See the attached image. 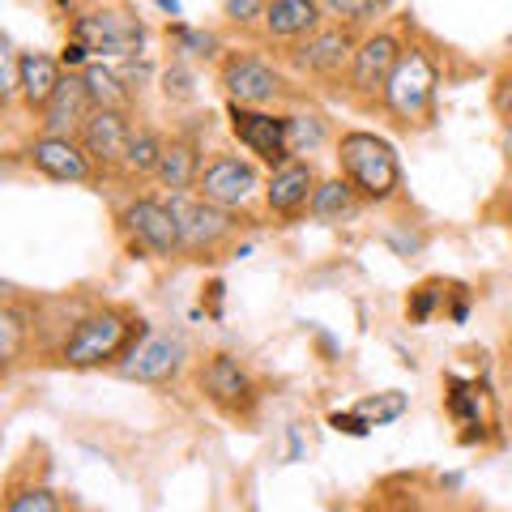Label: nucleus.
<instances>
[{
    "instance_id": "16",
    "label": "nucleus",
    "mask_w": 512,
    "mask_h": 512,
    "mask_svg": "<svg viewBox=\"0 0 512 512\" xmlns=\"http://www.w3.org/2000/svg\"><path fill=\"white\" fill-rule=\"evenodd\" d=\"M316 184H320V175L312 167V158H291V163L274 167V171H269V184H265L269 214H278V218L308 214V205L316 197Z\"/></svg>"
},
{
    "instance_id": "33",
    "label": "nucleus",
    "mask_w": 512,
    "mask_h": 512,
    "mask_svg": "<svg viewBox=\"0 0 512 512\" xmlns=\"http://www.w3.org/2000/svg\"><path fill=\"white\" fill-rule=\"evenodd\" d=\"M329 427L342 431V436H355V440H363L367 431H372V423H367L359 410H333V414H329Z\"/></svg>"
},
{
    "instance_id": "2",
    "label": "nucleus",
    "mask_w": 512,
    "mask_h": 512,
    "mask_svg": "<svg viewBox=\"0 0 512 512\" xmlns=\"http://www.w3.org/2000/svg\"><path fill=\"white\" fill-rule=\"evenodd\" d=\"M338 167L367 205H384L402 192V158L380 133L350 128L338 137Z\"/></svg>"
},
{
    "instance_id": "1",
    "label": "nucleus",
    "mask_w": 512,
    "mask_h": 512,
    "mask_svg": "<svg viewBox=\"0 0 512 512\" xmlns=\"http://www.w3.org/2000/svg\"><path fill=\"white\" fill-rule=\"evenodd\" d=\"M150 325L141 320L133 308H120V303H103V308H90L73 320V329L60 338L56 359L60 367H73V372H94V367H116L128 350L141 342V333Z\"/></svg>"
},
{
    "instance_id": "9",
    "label": "nucleus",
    "mask_w": 512,
    "mask_h": 512,
    "mask_svg": "<svg viewBox=\"0 0 512 512\" xmlns=\"http://www.w3.org/2000/svg\"><path fill=\"white\" fill-rule=\"evenodd\" d=\"M197 197L222 205V210H248L256 197H265V184L256 167L239 154H214L210 163L201 167V180H197Z\"/></svg>"
},
{
    "instance_id": "36",
    "label": "nucleus",
    "mask_w": 512,
    "mask_h": 512,
    "mask_svg": "<svg viewBox=\"0 0 512 512\" xmlns=\"http://www.w3.org/2000/svg\"><path fill=\"white\" fill-rule=\"evenodd\" d=\"M60 64H64V69H77V73H82L86 69V64H90V47L86 43H77V39H69V43H64V52H60Z\"/></svg>"
},
{
    "instance_id": "27",
    "label": "nucleus",
    "mask_w": 512,
    "mask_h": 512,
    "mask_svg": "<svg viewBox=\"0 0 512 512\" xmlns=\"http://www.w3.org/2000/svg\"><path fill=\"white\" fill-rule=\"evenodd\" d=\"M355 410H359L372 427H389V423H397V419H402V414L410 410V397H406L402 389H384V393L363 397V402H359Z\"/></svg>"
},
{
    "instance_id": "7",
    "label": "nucleus",
    "mask_w": 512,
    "mask_h": 512,
    "mask_svg": "<svg viewBox=\"0 0 512 512\" xmlns=\"http://www.w3.org/2000/svg\"><path fill=\"white\" fill-rule=\"evenodd\" d=\"M69 39L86 43L90 56H137L146 47V22L128 9H86L73 18Z\"/></svg>"
},
{
    "instance_id": "20",
    "label": "nucleus",
    "mask_w": 512,
    "mask_h": 512,
    "mask_svg": "<svg viewBox=\"0 0 512 512\" xmlns=\"http://www.w3.org/2000/svg\"><path fill=\"white\" fill-rule=\"evenodd\" d=\"M64 82V64L47 52H22L18 56V99L30 111H43L52 103V94Z\"/></svg>"
},
{
    "instance_id": "24",
    "label": "nucleus",
    "mask_w": 512,
    "mask_h": 512,
    "mask_svg": "<svg viewBox=\"0 0 512 512\" xmlns=\"http://www.w3.org/2000/svg\"><path fill=\"white\" fill-rule=\"evenodd\" d=\"M286 137H291V158H308L329 141V120L316 111H291L286 116Z\"/></svg>"
},
{
    "instance_id": "22",
    "label": "nucleus",
    "mask_w": 512,
    "mask_h": 512,
    "mask_svg": "<svg viewBox=\"0 0 512 512\" xmlns=\"http://www.w3.org/2000/svg\"><path fill=\"white\" fill-rule=\"evenodd\" d=\"M359 205H363V197L355 192V184L346 180V175H333V180H320L316 184V197H312V205H308V214L316 218V222H350L359 214Z\"/></svg>"
},
{
    "instance_id": "4",
    "label": "nucleus",
    "mask_w": 512,
    "mask_h": 512,
    "mask_svg": "<svg viewBox=\"0 0 512 512\" xmlns=\"http://www.w3.org/2000/svg\"><path fill=\"white\" fill-rule=\"evenodd\" d=\"M120 231L128 239L133 256H150V261H167V256H180L184 244H180V227H175V214L167 201L158 197H133L116 214Z\"/></svg>"
},
{
    "instance_id": "23",
    "label": "nucleus",
    "mask_w": 512,
    "mask_h": 512,
    "mask_svg": "<svg viewBox=\"0 0 512 512\" xmlns=\"http://www.w3.org/2000/svg\"><path fill=\"white\" fill-rule=\"evenodd\" d=\"M163 150H167V141L154 133V128H137L133 141H128V154H124V175L128 180H146V175L158 171V163H163Z\"/></svg>"
},
{
    "instance_id": "13",
    "label": "nucleus",
    "mask_w": 512,
    "mask_h": 512,
    "mask_svg": "<svg viewBox=\"0 0 512 512\" xmlns=\"http://www.w3.org/2000/svg\"><path fill=\"white\" fill-rule=\"evenodd\" d=\"M406 43L393 35V30H372V35L359 39V52H355V64H350V90L359 94V99H380L384 86H389V77L397 69V60H402Z\"/></svg>"
},
{
    "instance_id": "21",
    "label": "nucleus",
    "mask_w": 512,
    "mask_h": 512,
    "mask_svg": "<svg viewBox=\"0 0 512 512\" xmlns=\"http://www.w3.org/2000/svg\"><path fill=\"white\" fill-rule=\"evenodd\" d=\"M201 167H205L201 141L197 137H171L167 150H163V163H158V171H154V180L167 192H188V188H197Z\"/></svg>"
},
{
    "instance_id": "29",
    "label": "nucleus",
    "mask_w": 512,
    "mask_h": 512,
    "mask_svg": "<svg viewBox=\"0 0 512 512\" xmlns=\"http://www.w3.org/2000/svg\"><path fill=\"white\" fill-rule=\"evenodd\" d=\"M5 512H64V504L47 483H26L5 495Z\"/></svg>"
},
{
    "instance_id": "28",
    "label": "nucleus",
    "mask_w": 512,
    "mask_h": 512,
    "mask_svg": "<svg viewBox=\"0 0 512 512\" xmlns=\"http://www.w3.org/2000/svg\"><path fill=\"white\" fill-rule=\"evenodd\" d=\"M167 39L175 43V52L188 56V60H214L218 56V39L210 35V30H197L188 22H171L167 26Z\"/></svg>"
},
{
    "instance_id": "25",
    "label": "nucleus",
    "mask_w": 512,
    "mask_h": 512,
    "mask_svg": "<svg viewBox=\"0 0 512 512\" xmlns=\"http://www.w3.org/2000/svg\"><path fill=\"white\" fill-rule=\"evenodd\" d=\"M82 82H86V90H90L94 107H120V111L133 107V94H128V86L107 69V64H86V69H82Z\"/></svg>"
},
{
    "instance_id": "31",
    "label": "nucleus",
    "mask_w": 512,
    "mask_h": 512,
    "mask_svg": "<svg viewBox=\"0 0 512 512\" xmlns=\"http://www.w3.org/2000/svg\"><path fill=\"white\" fill-rule=\"evenodd\" d=\"M325 5V13L333 22H342V26H363V22H372L376 13H384V5L389 0H320Z\"/></svg>"
},
{
    "instance_id": "14",
    "label": "nucleus",
    "mask_w": 512,
    "mask_h": 512,
    "mask_svg": "<svg viewBox=\"0 0 512 512\" xmlns=\"http://www.w3.org/2000/svg\"><path fill=\"white\" fill-rule=\"evenodd\" d=\"M26 163L35 167L43 180H56V184H90L94 180V158L86 154V146L77 137L39 133L26 146Z\"/></svg>"
},
{
    "instance_id": "17",
    "label": "nucleus",
    "mask_w": 512,
    "mask_h": 512,
    "mask_svg": "<svg viewBox=\"0 0 512 512\" xmlns=\"http://www.w3.org/2000/svg\"><path fill=\"white\" fill-rule=\"evenodd\" d=\"M90 111H94V99H90V90L82 82V73H64V82L52 94V103L39 111V124H43L47 137H73V133H82Z\"/></svg>"
},
{
    "instance_id": "18",
    "label": "nucleus",
    "mask_w": 512,
    "mask_h": 512,
    "mask_svg": "<svg viewBox=\"0 0 512 512\" xmlns=\"http://www.w3.org/2000/svg\"><path fill=\"white\" fill-rule=\"evenodd\" d=\"M444 406H448V414H453L457 427H466V431H461V444H474V440L483 444L487 427H491V419L483 414V406H487V389H483V384L448 372L444 376Z\"/></svg>"
},
{
    "instance_id": "15",
    "label": "nucleus",
    "mask_w": 512,
    "mask_h": 512,
    "mask_svg": "<svg viewBox=\"0 0 512 512\" xmlns=\"http://www.w3.org/2000/svg\"><path fill=\"white\" fill-rule=\"evenodd\" d=\"M133 133H137V128H133V116H128V111H120V107H94L90 120L82 124V133H77V141H82L86 154L94 158V167L120 171Z\"/></svg>"
},
{
    "instance_id": "5",
    "label": "nucleus",
    "mask_w": 512,
    "mask_h": 512,
    "mask_svg": "<svg viewBox=\"0 0 512 512\" xmlns=\"http://www.w3.org/2000/svg\"><path fill=\"white\" fill-rule=\"evenodd\" d=\"M167 205L175 214V227H180V244L192 256H214L239 231L235 210H222V205L192 197V192H171Z\"/></svg>"
},
{
    "instance_id": "6",
    "label": "nucleus",
    "mask_w": 512,
    "mask_h": 512,
    "mask_svg": "<svg viewBox=\"0 0 512 512\" xmlns=\"http://www.w3.org/2000/svg\"><path fill=\"white\" fill-rule=\"evenodd\" d=\"M197 380H201L205 402L214 410H222L227 419H252L256 406H261V384H256V376L239 363V355H227V350H218V355L205 359Z\"/></svg>"
},
{
    "instance_id": "40",
    "label": "nucleus",
    "mask_w": 512,
    "mask_h": 512,
    "mask_svg": "<svg viewBox=\"0 0 512 512\" xmlns=\"http://www.w3.org/2000/svg\"><path fill=\"white\" fill-rule=\"evenodd\" d=\"M333 512H342V508H333Z\"/></svg>"
},
{
    "instance_id": "35",
    "label": "nucleus",
    "mask_w": 512,
    "mask_h": 512,
    "mask_svg": "<svg viewBox=\"0 0 512 512\" xmlns=\"http://www.w3.org/2000/svg\"><path fill=\"white\" fill-rule=\"evenodd\" d=\"M491 99H495V111L504 116V124H512V64L500 77H495V94H491Z\"/></svg>"
},
{
    "instance_id": "26",
    "label": "nucleus",
    "mask_w": 512,
    "mask_h": 512,
    "mask_svg": "<svg viewBox=\"0 0 512 512\" xmlns=\"http://www.w3.org/2000/svg\"><path fill=\"white\" fill-rule=\"evenodd\" d=\"M26 320L30 312L22 308L18 299H9L0 308V355H5V367H13L22 359V338H26Z\"/></svg>"
},
{
    "instance_id": "10",
    "label": "nucleus",
    "mask_w": 512,
    "mask_h": 512,
    "mask_svg": "<svg viewBox=\"0 0 512 512\" xmlns=\"http://www.w3.org/2000/svg\"><path fill=\"white\" fill-rule=\"evenodd\" d=\"M184 363H188V342L180 338V333L146 329L141 342L116 363V372L124 380H137V384H171L184 372Z\"/></svg>"
},
{
    "instance_id": "30",
    "label": "nucleus",
    "mask_w": 512,
    "mask_h": 512,
    "mask_svg": "<svg viewBox=\"0 0 512 512\" xmlns=\"http://www.w3.org/2000/svg\"><path fill=\"white\" fill-rule=\"evenodd\" d=\"M444 299H448V286H444L440 278L419 282V286H414V291L406 295V320H410V325H427Z\"/></svg>"
},
{
    "instance_id": "32",
    "label": "nucleus",
    "mask_w": 512,
    "mask_h": 512,
    "mask_svg": "<svg viewBox=\"0 0 512 512\" xmlns=\"http://www.w3.org/2000/svg\"><path fill=\"white\" fill-rule=\"evenodd\" d=\"M265 9H269V0H222V13H227L231 26H256V22H265Z\"/></svg>"
},
{
    "instance_id": "3",
    "label": "nucleus",
    "mask_w": 512,
    "mask_h": 512,
    "mask_svg": "<svg viewBox=\"0 0 512 512\" xmlns=\"http://www.w3.org/2000/svg\"><path fill=\"white\" fill-rule=\"evenodd\" d=\"M436 99H440V64L423 43H406L402 60L384 86L380 103L402 128H427L436 120Z\"/></svg>"
},
{
    "instance_id": "8",
    "label": "nucleus",
    "mask_w": 512,
    "mask_h": 512,
    "mask_svg": "<svg viewBox=\"0 0 512 512\" xmlns=\"http://www.w3.org/2000/svg\"><path fill=\"white\" fill-rule=\"evenodd\" d=\"M359 52V39H355V26H320L312 39L291 43V60L299 73L308 77H325V82H338V77H350V64H355Z\"/></svg>"
},
{
    "instance_id": "38",
    "label": "nucleus",
    "mask_w": 512,
    "mask_h": 512,
    "mask_svg": "<svg viewBox=\"0 0 512 512\" xmlns=\"http://www.w3.org/2000/svg\"><path fill=\"white\" fill-rule=\"evenodd\" d=\"M158 9H163L171 22H180V0H158Z\"/></svg>"
},
{
    "instance_id": "34",
    "label": "nucleus",
    "mask_w": 512,
    "mask_h": 512,
    "mask_svg": "<svg viewBox=\"0 0 512 512\" xmlns=\"http://www.w3.org/2000/svg\"><path fill=\"white\" fill-rule=\"evenodd\" d=\"M163 90H167V99H192V73L184 64H171L163 73Z\"/></svg>"
},
{
    "instance_id": "19",
    "label": "nucleus",
    "mask_w": 512,
    "mask_h": 512,
    "mask_svg": "<svg viewBox=\"0 0 512 512\" xmlns=\"http://www.w3.org/2000/svg\"><path fill=\"white\" fill-rule=\"evenodd\" d=\"M325 18L329 13L320 0H269L261 26H265V35L278 43H303L325 26Z\"/></svg>"
},
{
    "instance_id": "39",
    "label": "nucleus",
    "mask_w": 512,
    "mask_h": 512,
    "mask_svg": "<svg viewBox=\"0 0 512 512\" xmlns=\"http://www.w3.org/2000/svg\"><path fill=\"white\" fill-rule=\"evenodd\" d=\"M504 150H508V158H512V124H504Z\"/></svg>"
},
{
    "instance_id": "37",
    "label": "nucleus",
    "mask_w": 512,
    "mask_h": 512,
    "mask_svg": "<svg viewBox=\"0 0 512 512\" xmlns=\"http://www.w3.org/2000/svg\"><path fill=\"white\" fill-rule=\"evenodd\" d=\"M448 316H453L457 325H466V316H470V291L466 286H453V308H448Z\"/></svg>"
},
{
    "instance_id": "12",
    "label": "nucleus",
    "mask_w": 512,
    "mask_h": 512,
    "mask_svg": "<svg viewBox=\"0 0 512 512\" xmlns=\"http://www.w3.org/2000/svg\"><path fill=\"white\" fill-rule=\"evenodd\" d=\"M231 116V133L252 158H261L265 167H282L291 163V137H286V116L278 111H261V107H239L227 103Z\"/></svg>"
},
{
    "instance_id": "11",
    "label": "nucleus",
    "mask_w": 512,
    "mask_h": 512,
    "mask_svg": "<svg viewBox=\"0 0 512 512\" xmlns=\"http://www.w3.org/2000/svg\"><path fill=\"white\" fill-rule=\"evenodd\" d=\"M218 86L227 90V103H239V107H265V103H274L278 94L286 90L282 73L274 69V64L261 60V56H252V52L222 56Z\"/></svg>"
}]
</instances>
